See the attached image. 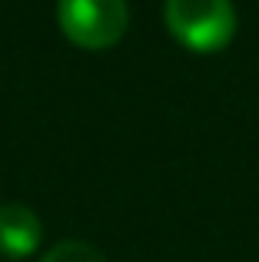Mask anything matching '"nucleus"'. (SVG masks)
I'll list each match as a JSON object with an SVG mask.
<instances>
[{
	"label": "nucleus",
	"instance_id": "f03ea898",
	"mask_svg": "<svg viewBox=\"0 0 259 262\" xmlns=\"http://www.w3.org/2000/svg\"><path fill=\"white\" fill-rule=\"evenodd\" d=\"M57 24L80 50H110L130 27L126 0H57Z\"/></svg>",
	"mask_w": 259,
	"mask_h": 262
},
{
	"label": "nucleus",
	"instance_id": "f257e3e1",
	"mask_svg": "<svg viewBox=\"0 0 259 262\" xmlns=\"http://www.w3.org/2000/svg\"><path fill=\"white\" fill-rule=\"evenodd\" d=\"M166 30L193 53H216L236 37L233 0H166Z\"/></svg>",
	"mask_w": 259,
	"mask_h": 262
},
{
	"label": "nucleus",
	"instance_id": "20e7f679",
	"mask_svg": "<svg viewBox=\"0 0 259 262\" xmlns=\"http://www.w3.org/2000/svg\"><path fill=\"white\" fill-rule=\"evenodd\" d=\"M40 262H106V256L83 239H60L57 246H50L44 252Z\"/></svg>",
	"mask_w": 259,
	"mask_h": 262
},
{
	"label": "nucleus",
	"instance_id": "7ed1b4c3",
	"mask_svg": "<svg viewBox=\"0 0 259 262\" xmlns=\"http://www.w3.org/2000/svg\"><path fill=\"white\" fill-rule=\"evenodd\" d=\"M44 226L30 206L7 203L0 206V256L7 259H27L40 249Z\"/></svg>",
	"mask_w": 259,
	"mask_h": 262
}]
</instances>
